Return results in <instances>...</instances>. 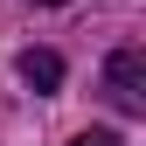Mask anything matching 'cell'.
Segmentation results:
<instances>
[{
	"instance_id": "6da1fadb",
	"label": "cell",
	"mask_w": 146,
	"mask_h": 146,
	"mask_svg": "<svg viewBox=\"0 0 146 146\" xmlns=\"http://www.w3.org/2000/svg\"><path fill=\"white\" fill-rule=\"evenodd\" d=\"M104 98H111V111L146 118V49L139 42H125V49L104 56Z\"/></svg>"
},
{
	"instance_id": "7a4b0ae2",
	"label": "cell",
	"mask_w": 146,
	"mask_h": 146,
	"mask_svg": "<svg viewBox=\"0 0 146 146\" xmlns=\"http://www.w3.org/2000/svg\"><path fill=\"white\" fill-rule=\"evenodd\" d=\"M14 70H21V84L42 90V98L63 84V56H56V49H21V63H14Z\"/></svg>"
},
{
	"instance_id": "3957f363",
	"label": "cell",
	"mask_w": 146,
	"mask_h": 146,
	"mask_svg": "<svg viewBox=\"0 0 146 146\" xmlns=\"http://www.w3.org/2000/svg\"><path fill=\"white\" fill-rule=\"evenodd\" d=\"M77 146H125V139H118V132H84Z\"/></svg>"
},
{
	"instance_id": "277c9868",
	"label": "cell",
	"mask_w": 146,
	"mask_h": 146,
	"mask_svg": "<svg viewBox=\"0 0 146 146\" xmlns=\"http://www.w3.org/2000/svg\"><path fill=\"white\" fill-rule=\"evenodd\" d=\"M42 7H63V0H42Z\"/></svg>"
}]
</instances>
